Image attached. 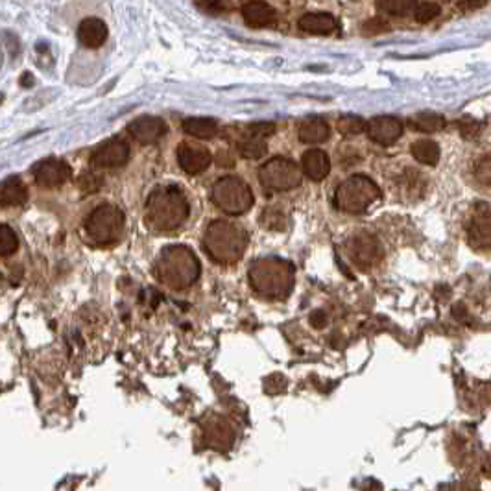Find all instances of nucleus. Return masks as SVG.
Masks as SVG:
<instances>
[{
	"label": "nucleus",
	"mask_w": 491,
	"mask_h": 491,
	"mask_svg": "<svg viewBox=\"0 0 491 491\" xmlns=\"http://www.w3.org/2000/svg\"><path fill=\"white\" fill-rule=\"evenodd\" d=\"M408 124H410V128H414L415 131H421V133H437V131H442L443 128H445L447 122L440 113L421 111L417 113V115L410 116Z\"/></svg>",
	"instance_id": "nucleus-23"
},
{
	"label": "nucleus",
	"mask_w": 491,
	"mask_h": 491,
	"mask_svg": "<svg viewBox=\"0 0 491 491\" xmlns=\"http://www.w3.org/2000/svg\"><path fill=\"white\" fill-rule=\"evenodd\" d=\"M301 168H303V174L308 176V179L313 181H322L329 176L330 172V161L329 156H327L323 150H308L303 153V159H301Z\"/></svg>",
	"instance_id": "nucleus-18"
},
{
	"label": "nucleus",
	"mask_w": 491,
	"mask_h": 491,
	"mask_svg": "<svg viewBox=\"0 0 491 491\" xmlns=\"http://www.w3.org/2000/svg\"><path fill=\"white\" fill-rule=\"evenodd\" d=\"M156 277L172 290H183L200 277V263L185 246H170L157 257Z\"/></svg>",
	"instance_id": "nucleus-2"
},
{
	"label": "nucleus",
	"mask_w": 491,
	"mask_h": 491,
	"mask_svg": "<svg viewBox=\"0 0 491 491\" xmlns=\"http://www.w3.org/2000/svg\"><path fill=\"white\" fill-rule=\"evenodd\" d=\"M130 159V146L121 138H111L94 150L91 161L98 168H115V166L126 165Z\"/></svg>",
	"instance_id": "nucleus-12"
},
{
	"label": "nucleus",
	"mask_w": 491,
	"mask_h": 491,
	"mask_svg": "<svg viewBox=\"0 0 491 491\" xmlns=\"http://www.w3.org/2000/svg\"><path fill=\"white\" fill-rule=\"evenodd\" d=\"M238 152L246 159H260L266 153V143H264L263 137L251 133L250 126H248L244 137L238 141Z\"/></svg>",
	"instance_id": "nucleus-24"
},
{
	"label": "nucleus",
	"mask_w": 491,
	"mask_h": 491,
	"mask_svg": "<svg viewBox=\"0 0 491 491\" xmlns=\"http://www.w3.org/2000/svg\"><path fill=\"white\" fill-rule=\"evenodd\" d=\"M467 241L471 248L478 251L491 250V206L478 203L475 206L471 218L467 222Z\"/></svg>",
	"instance_id": "nucleus-10"
},
{
	"label": "nucleus",
	"mask_w": 491,
	"mask_h": 491,
	"mask_svg": "<svg viewBox=\"0 0 491 491\" xmlns=\"http://www.w3.org/2000/svg\"><path fill=\"white\" fill-rule=\"evenodd\" d=\"M248 233L238 223L215 220L203 237V248L213 260L220 264L237 263L248 248Z\"/></svg>",
	"instance_id": "nucleus-3"
},
{
	"label": "nucleus",
	"mask_w": 491,
	"mask_h": 491,
	"mask_svg": "<svg viewBox=\"0 0 491 491\" xmlns=\"http://www.w3.org/2000/svg\"><path fill=\"white\" fill-rule=\"evenodd\" d=\"M487 4V0H458V8L462 11H475V9H480Z\"/></svg>",
	"instance_id": "nucleus-34"
},
{
	"label": "nucleus",
	"mask_w": 491,
	"mask_h": 491,
	"mask_svg": "<svg viewBox=\"0 0 491 491\" xmlns=\"http://www.w3.org/2000/svg\"><path fill=\"white\" fill-rule=\"evenodd\" d=\"M34 81H36V80H34V76H31V74H28V72H24L23 76H21V85H23V87H28V85H34Z\"/></svg>",
	"instance_id": "nucleus-36"
},
{
	"label": "nucleus",
	"mask_w": 491,
	"mask_h": 491,
	"mask_svg": "<svg viewBox=\"0 0 491 491\" xmlns=\"http://www.w3.org/2000/svg\"><path fill=\"white\" fill-rule=\"evenodd\" d=\"M242 17L251 28H264L275 21V9L263 0H250L242 6Z\"/></svg>",
	"instance_id": "nucleus-17"
},
{
	"label": "nucleus",
	"mask_w": 491,
	"mask_h": 491,
	"mask_svg": "<svg viewBox=\"0 0 491 491\" xmlns=\"http://www.w3.org/2000/svg\"><path fill=\"white\" fill-rule=\"evenodd\" d=\"M303 170L286 157H273L259 168V183L268 191H290L300 187Z\"/></svg>",
	"instance_id": "nucleus-8"
},
{
	"label": "nucleus",
	"mask_w": 491,
	"mask_h": 491,
	"mask_svg": "<svg viewBox=\"0 0 491 491\" xmlns=\"http://www.w3.org/2000/svg\"><path fill=\"white\" fill-rule=\"evenodd\" d=\"M124 231V215L116 206H100L93 211L85 222V233L93 244L111 246L121 238Z\"/></svg>",
	"instance_id": "nucleus-6"
},
{
	"label": "nucleus",
	"mask_w": 491,
	"mask_h": 491,
	"mask_svg": "<svg viewBox=\"0 0 491 491\" xmlns=\"http://www.w3.org/2000/svg\"><path fill=\"white\" fill-rule=\"evenodd\" d=\"M300 141L305 144H320L325 143L330 135V128L320 116H308L298 128Z\"/></svg>",
	"instance_id": "nucleus-19"
},
{
	"label": "nucleus",
	"mask_w": 491,
	"mask_h": 491,
	"mask_svg": "<svg viewBox=\"0 0 491 491\" xmlns=\"http://www.w3.org/2000/svg\"><path fill=\"white\" fill-rule=\"evenodd\" d=\"M178 161L179 166L191 176L201 174L203 170L209 168L213 157L211 152L206 146H200V144L192 143H183L179 144L178 148Z\"/></svg>",
	"instance_id": "nucleus-13"
},
{
	"label": "nucleus",
	"mask_w": 491,
	"mask_h": 491,
	"mask_svg": "<svg viewBox=\"0 0 491 491\" xmlns=\"http://www.w3.org/2000/svg\"><path fill=\"white\" fill-rule=\"evenodd\" d=\"M106 39H108V26L102 19H85L78 28V41L85 49H100Z\"/></svg>",
	"instance_id": "nucleus-16"
},
{
	"label": "nucleus",
	"mask_w": 491,
	"mask_h": 491,
	"mask_svg": "<svg viewBox=\"0 0 491 491\" xmlns=\"http://www.w3.org/2000/svg\"><path fill=\"white\" fill-rule=\"evenodd\" d=\"M183 131L196 138H213L218 133V124L209 116H192L183 121Z\"/></svg>",
	"instance_id": "nucleus-22"
},
{
	"label": "nucleus",
	"mask_w": 491,
	"mask_h": 491,
	"mask_svg": "<svg viewBox=\"0 0 491 491\" xmlns=\"http://www.w3.org/2000/svg\"><path fill=\"white\" fill-rule=\"evenodd\" d=\"M198 4L209 14H218L223 8V0H198Z\"/></svg>",
	"instance_id": "nucleus-35"
},
{
	"label": "nucleus",
	"mask_w": 491,
	"mask_h": 491,
	"mask_svg": "<svg viewBox=\"0 0 491 491\" xmlns=\"http://www.w3.org/2000/svg\"><path fill=\"white\" fill-rule=\"evenodd\" d=\"M388 28L390 26L386 21H383L380 17H375L364 24V34H368V36H377V34H383V31H386Z\"/></svg>",
	"instance_id": "nucleus-33"
},
{
	"label": "nucleus",
	"mask_w": 491,
	"mask_h": 491,
	"mask_svg": "<svg viewBox=\"0 0 491 491\" xmlns=\"http://www.w3.org/2000/svg\"><path fill=\"white\" fill-rule=\"evenodd\" d=\"M188 211L191 207L181 188L174 185H163L148 196L146 222L156 231H174L188 218Z\"/></svg>",
	"instance_id": "nucleus-1"
},
{
	"label": "nucleus",
	"mask_w": 491,
	"mask_h": 491,
	"mask_svg": "<svg viewBox=\"0 0 491 491\" xmlns=\"http://www.w3.org/2000/svg\"><path fill=\"white\" fill-rule=\"evenodd\" d=\"M128 130L137 143L153 144L166 133V124L157 116H138Z\"/></svg>",
	"instance_id": "nucleus-15"
},
{
	"label": "nucleus",
	"mask_w": 491,
	"mask_h": 491,
	"mask_svg": "<svg viewBox=\"0 0 491 491\" xmlns=\"http://www.w3.org/2000/svg\"><path fill=\"white\" fill-rule=\"evenodd\" d=\"M298 26L314 36H329L338 28V23L330 14H307L300 19Z\"/></svg>",
	"instance_id": "nucleus-20"
},
{
	"label": "nucleus",
	"mask_w": 491,
	"mask_h": 491,
	"mask_svg": "<svg viewBox=\"0 0 491 491\" xmlns=\"http://www.w3.org/2000/svg\"><path fill=\"white\" fill-rule=\"evenodd\" d=\"M368 137L380 146H390L403 135V122L395 116H375L368 122Z\"/></svg>",
	"instance_id": "nucleus-14"
},
{
	"label": "nucleus",
	"mask_w": 491,
	"mask_h": 491,
	"mask_svg": "<svg viewBox=\"0 0 491 491\" xmlns=\"http://www.w3.org/2000/svg\"><path fill=\"white\" fill-rule=\"evenodd\" d=\"M380 198L379 185L368 176H351L340 183L335 194V203L340 211L349 215H360L370 209Z\"/></svg>",
	"instance_id": "nucleus-5"
},
{
	"label": "nucleus",
	"mask_w": 491,
	"mask_h": 491,
	"mask_svg": "<svg viewBox=\"0 0 491 491\" xmlns=\"http://www.w3.org/2000/svg\"><path fill=\"white\" fill-rule=\"evenodd\" d=\"M412 156L415 157V161H420L421 165L434 166L440 161V146L434 141H415L412 144Z\"/></svg>",
	"instance_id": "nucleus-25"
},
{
	"label": "nucleus",
	"mask_w": 491,
	"mask_h": 491,
	"mask_svg": "<svg viewBox=\"0 0 491 491\" xmlns=\"http://www.w3.org/2000/svg\"><path fill=\"white\" fill-rule=\"evenodd\" d=\"M348 255L351 263L362 270H368L375 266L383 259V246L373 235L368 233H358L348 241Z\"/></svg>",
	"instance_id": "nucleus-9"
},
{
	"label": "nucleus",
	"mask_w": 491,
	"mask_h": 491,
	"mask_svg": "<svg viewBox=\"0 0 491 491\" xmlns=\"http://www.w3.org/2000/svg\"><path fill=\"white\" fill-rule=\"evenodd\" d=\"M458 131L464 138H477L482 131V124L478 121H475L473 116H462L458 121Z\"/></svg>",
	"instance_id": "nucleus-29"
},
{
	"label": "nucleus",
	"mask_w": 491,
	"mask_h": 491,
	"mask_svg": "<svg viewBox=\"0 0 491 491\" xmlns=\"http://www.w3.org/2000/svg\"><path fill=\"white\" fill-rule=\"evenodd\" d=\"M31 174L39 187L54 188L67 183L72 176V168L61 159H45L31 168Z\"/></svg>",
	"instance_id": "nucleus-11"
},
{
	"label": "nucleus",
	"mask_w": 491,
	"mask_h": 491,
	"mask_svg": "<svg viewBox=\"0 0 491 491\" xmlns=\"http://www.w3.org/2000/svg\"><path fill=\"white\" fill-rule=\"evenodd\" d=\"M475 176L482 185L491 187V156L482 157L475 166Z\"/></svg>",
	"instance_id": "nucleus-31"
},
{
	"label": "nucleus",
	"mask_w": 491,
	"mask_h": 491,
	"mask_svg": "<svg viewBox=\"0 0 491 491\" xmlns=\"http://www.w3.org/2000/svg\"><path fill=\"white\" fill-rule=\"evenodd\" d=\"M28 200V191L24 187L23 179L17 178V176H9L8 179H4L2 188H0V203L4 207H15L23 206L24 201Z\"/></svg>",
	"instance_id": "nucleus-21"
},
{
	"label": "nucleus",
	"mask_w": 491,
	"mask_h": 491,
	"mask_svg": "<svg viewBox=\"0 0 491 491\" xmlns=\"http://www.w3.org/2000/svg\"><path fill=\"white\" fill-rule=\"evenodd\" d=\"M17 235L14 233V229L8 228L4 223V226L0 228V253L4 255V257H8V255H11L17 250Z\"/></svg>",
	"instance_id": "nucleus-28"
},
{
	"label": "nucleus",
	"mask_w": 491,
	"mask_h": 491,
	"mask_svg": "<svg viewBox=\"0 0 491 491\" xmlns=\"http://www.w3.org/2000/svg\"><path fill=\"white\" fill-rule=\"evenodd\" d=\"M215 206L222 209L226 215L238 216L244 215L253 206V192L242 179L235 176L218 179L211 192Z\"/></svg>",
	"instance_id": "nucleus-7"
},
{
	"label": "nucleus",
	"mask_w": 491,
	"mask_h": 491,
	"mask_svg": "<svg viewBox=\"0 0 491 491\" xmlns=\"http://www.w3.org/2000/svg\"><path fill=\"white\" fill-rule=\"evenodd\" d=\"M103 179L100 176L93 174V172H83L78 179V185H80L81 191L85 192H96L100 187H102Z\"/></svg>",
	"instance_id": "nucleus-32"
},
{
	"label": "nucleus",
	"mask_w": 491,
	"mask_h": 491,
	"mask_svg": "<svg viewBox=\"0 0 491 491\" xmlns=\"http://www.w3.org/2000/svg\"><path fill=\"white\" fill-rule=\"evenodd\" d=\"M437 15H440V6L434 4V2H425V4H420L414 11L415 21L421 24L430 23L432 19L437 17Z\"/></svg>",
	"instance_id": "nucleus-30"
},
{
	"label": "nucleus",
	"mask_w": 491,
	"mask_h": 491,
	"mask_svg": "<svg viewBox=\"0 0 491 491\" xmlns=\"http://www.w3.org/2000/svg\"><path fill=\"white\" fill-rule=\"evenodd\" d=\"M415 4H417V0H377L379 11L390 15H399V17L415 11Z\"/></svg>",
	"instance_id": "nucleus-26"
},
{
	"label": "nucleus",
	"mask_w": 491,
	"mask_h": 491,
	"mask_svg": "<svg viewBox=\"0 0 491 491\" xmlns=\"http://www.w3.org/2000/svg\"><path fill=\"white\" fill-rule=\"evenodd\" d=\"M338 131L344 135H358L368 130V122L357 115H345L338 121Z\"/></svg>",
	"instance_id": "nucleus-27"
},
{
	"label": "nucleus",
	"mask_w": 491,
	"mask_h": 491,
	"mask_svg": "<svg viewBox=\"0 0 491 491\" xmlns=\"http://www.w3.org/2000/svg\"><path fill=\"white\" fill-rule=\"evenodd\" d=\"M248 277L255 292L264 298L281 300L290 294L294 286V266L277 257H266L251 264Z\"/></svg>",
	"instance_id": "nucleus-4"
}]
</instances>
